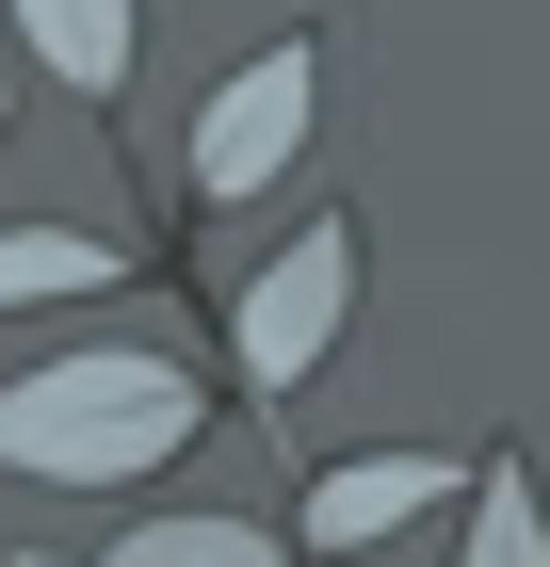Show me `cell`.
<instances>
[{"label": "cell", "instance_id": "6da1fadb", "mask_svg": "<svg viewBox=\"0 0 550 567\" xmlns=\"http://www.w3.org/2000/svg\"><path fill=\"white\" fill-rule=\"evenodd\" d=\"M195 422H211V390L163 341H97V357H49V373L0 390V471H33V486H146V471L195 454Z\"/></svg>", "mask_w": 550, "mask_h": 567}, {"label": "cell", "instance_id": "7a4b0ae2", "mask_svg": "<svg viewBox=\"0 0 550 567\" xmlns=\"http://www.w3.org/2000/svg\"><path fill=\"white\" fill-rule=\"evenodd\" d=\"M356 212H324V227H292L276 260H243V292H227V357H243V405H292L308 373H324V341L356 324Z\"/></svg>", "mask_w": 550, "mask_h": 567}, {"label": "cell", "instance_id": "3957f363", "mask_svg": "<svg viewBox=\"0 0 550 567\" xmlns=\"http://www.w3.org/2000/svg\"><path fill=\"white\" fill-rule=\"evenodd\" d=\"M308 97H324V33H276V49H243L211 82V114H195V146H178V178L211 195V212H243L259 178H292V146H308Z\"/></svg>", "mask_w": 550, "mask_h": 567}, {"label": "cell", "instance_id": "277c9868", "mask_svg": "<svg viewBox=\"0 0 550 567\" xmlns=\"http://www.w3.org/2000/svg\"><path fill=\"white\" fill-rule=\"evenodd\" d=\"M437 503H469V471L454 454H340V471H308V503H292V535L324 567H356L373 535H405V519H437Z\"/></svg>", "mask_w": 550, "mask_h": 567}, {"label": "cell", "instance_id": "5b68a950", "mask_svg": "<svg viewBox=\"0 0 550 567\" xmlns=\"http://www.w3.org/2000/svg\"><path fill=\"white\" fill-rule=\"evenodd\" d=\"M17 33H33V65L65 97H114L129 49H146V0H17Z\"/></svg>", "mask_w": 550, "mask_h": 567}, {"label": "cell", "instance_id": "8992f818", "mask_svg": "<svg viewBox=\"0 0 550 567\" xmlns=\"http://www.w3.org/2000/svg\"><path fill=\"white\" fill-rule=\"evenodd\" d=\"M65 292H114V244L97 227H0V308H65Z\"/></svg>", "mask_w": 550, "mask_h": 567}, {"label": "cell", "instance_id": "52a82bcc", "mask_svg": "<svg viewBox=\"0 0 550 567\" xmlns=\"http://www.w3.org/2000/svg\"><path fill=\"white\" fill-rule=\"evenodd\" d=\"M97 567H276V535L259 519H129Z\"/></svg>", "mask_w": 550, "mask_h": 567}, {"label": "cell", "instance_id": "ba28073f", "mask_svg": "<svg viewBox=\"0 0 550 567\" xmlns=\"http://www.w3.org/2000/svg\"><path fill=\"white\" fill-rule=\"evenodd\" d=\"M518 535H535V503H518V471H486V519H469L454 567H518Z\"/></svg>", "mask_w": 550, "mask_h": 567}, {"label": "cell", "instance_id": "9c48e42d", "mask_svg": "<svg viewBox=\"0 0 550 567\" xmlns=\"http://www.w3.org/2000/svg\"><path fill=\"white\" fill-rule=\"evenodd\" d=\"M17 567H49V551H17Z\"/></svg>", "mask_w": 550, "mask_h": 567}]
</instances>
